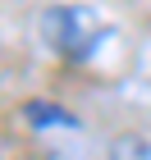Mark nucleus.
<instances>
[{"label":"nucleus","mask_w":151,"mask_h":160,"mask_svg":"<svg viewBox=\"0 0 151 160\" xmlns=\"http://www.w3.org/2000/svg\"><path fill=\"white\" fill-rule=\"evenodd\" d=\"M41 32H46V41L55 50L73 55V60H78V55H92V46L105 37V28H101L87 9H73V5L46 9V14H41Z\"/></svg>","instance_id":"f257e3e1"},{"label":"nucleus","mask_w":151,"mask_h":160,"mask_svg":"<svg viewBox=\"0 0 151 160\" xmlns=\"http://www.w3.org/2000/svg\"><path fill=\"white\" fill-rule=\"evenodd\" d=\"M28 114H32V123H64V128L78 123V119H69L64 110H55V105H28Z\"/></svg>","instance_id":"f03ea898"}]
</instances>
